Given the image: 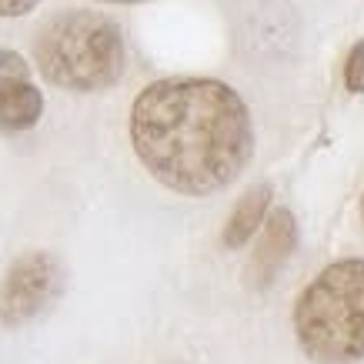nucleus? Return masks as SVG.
<instances>
[{"label": "nucleus", "instance_id": "nucleus-6", "mask_svg": "<svg viewBox=\"0 0 364 364\" xmlns=\"http://www.w3.org/2000/svg\"><path fill=\"white\" fill-rule=\"evenodd\" d=\"M44 117V94L31 77L0 80V134L31 131Z\"/></svg>", "mask_w": 364, "mask_h": 364}, {"label": "nucleus", "instance_id": "nucleus-1", "mask_svg": "<svg viewBox=\"0 0 364 364\" xmlns=\"http://www.w3.org/2000/svg\"><path fill=\"white\" fill-rule=\"evenodd\" d=\"M254 121L218 77H161L131 104V147L144 171L181 198L228 191L254 157Z\"/></svg>", "mask_w": 364, "mask_h": 364}, {"label": "nucleus", "instance_id": "nucleus-4", "mask_svg": "<svg viewBox=\"0 0 364 364\" xmlns=\"http://www.w3.org/2000/svg\"><path fill=\"white\" fill-rule=\"evenodd\" d=\"M67 291V267L50 251H27L0 284V324L23 328L54 308Z\"/></svg>", "mask_w": 364, "mask_h": 364}, {"label": "nucleus", "instance_id": "nucleus-7", "mask_svg": "<svg viewBox=\"0 0 364 364\" xmlns=\"http://www.w3.org/2000/svg\"><path fill=\"white\" fill-rule=\"evenodd\" d=\"M271 200H274V188L271 184H254L251 191H244L221 231V244L228 251H241L244 244L254 241V234L261 231L267 210H271Z\"/></svg>", "mask_w": 364, "mask_h": 364}, {"label": "nucleus", "instance_id": "nucleus-9", "mask_svg": "<svg viewBox=\"0 0 364 364\" xmlns=\"http://www.w3.org/2000/svg\"><path fill=\"white\" fill-rule=\"evenodd\" d=\"M7 77H31V64L17 50H4L0 47V80Z\"/></svg>", "mask_w": 364, "mask_h": 364}, {"label": "nucleus", "instance_id": "nucleus-5", "mask_svg": "<svg viewBox=\"0 0 364 364\" xmlns=\"http://www.w3.org/2000/svg\"><path fill=\"white\" fill-rule=\"evenodd\" d=\"M298 218L291 208H271L264 224L257 231V244L247 261V287L251 291H267L277 281V274L287 267L291 254L298 251Z\"/></svg>", "mask_w": 364, "mask_h": 364}, {"label": "nucleus", "instance_id": "nucleus-10", "mask_svg": "<svg viewBox=\"0 0 364 364\" xmlns=\"http://www.w3.org/2000/svg\"><path fill=\"white\" fill-rule=\"evenodd\" d=\"M41 0H0V17H23L31 14Z\"/></svg>", "mask_w": 364, "mask_h": 364}, {"label": "nucleus", "instance_id": "nucleus-11", "mask_svg": "<svg viewBox=\"0 0 364 364\" xmlns=\"http://www.w3.org/2000/svg\"><path fill=\"white\" fill-rule=\"evenodd\" d=\"M104 4H144V0H104Z\"/></svg>", "mask_w": 364, "mask_h": 364}, {"label": "nucleus", "instance_id": "nucleus-12", "mask_svg": "<svg viewBox=\"0 0 364 364\" xmlns=\"http://www.w3.org/2000/svg\"><path fill=\"white\" fill-rule=\"evenodd\" d=\"M361 221H364V194H361Z\"/></svg>", "mask_w": 364, "mask_h": 364}, {"label": "nucleus", "instance_id": "nucleus-2", "mask_svg": "<svg viewBox=\"0 0 364 364\" xmlns=\"http://www.w3.org/2000/svg\"><path fill=\"white\" fill-rule=\"evenodd\" d=\"M291 328L311 364L364 361V257L324 267L294 301Z\"/></svg>", "mask_w": 364, "mask_h": 364}, {"label": "nucleus", "instance_id": "nucleus-3", "mask_svg": "<svg viewBox=\"0 0 364 364\" xmlns=\"http://www.w3.org/2000/svg\"><path fill=\"white\" fill-rule=\"evenodd\" d=\"M33 64L54 87L97 94L124 77L127 44L107 14L64 11L41 27L33 41Z\"/></svg>", "mask_w": 364, "mask_h": 364}, {"label": "nucleus", "instance_id": "nucleus-8", "mask_svg": "<svg viewBox=\"0 0 364 364\" xmlns=\"http://www.w3.org/2000/svg\"><path fill=\"white\" fill-rule=\"evenodd\" d=\"M344 87L351 94H364V41L348 50V60H344Z\"/></svg>", "mask_w": 364, "mask_h": 364}]
</instances>
